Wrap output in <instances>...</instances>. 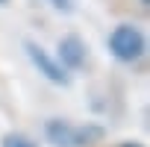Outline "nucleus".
Here are the masks:
<instances>
[{
    "label": "nucleus",
    "mask_w": 150,
    "mask_h": 147,
    "mask_svg": "<svg viewBox=\"0 0 150 147\" xmlns=\"http://www.w3.org/2000/svg\"><path fill=\"white\" fill-rule=\"evenodd\" d=\"M44 135L53 147H88L94 141L103 138V127H77V124H68V121H47Z\"/></svg>",
    "instance_id": "1"
},
{
    "label": "nucleus",
    "mask_w": 150,
    "mask_h": 147,
    "mask_svg": "<svg viewBox=\"0 0 150 147\" xmlns=\"http://www.w3.org/2000/svg\"><path fill=\"white\" fill-rule=\"evenodd\" d=\"M144 47H147V41H144L141 30L132 27V24H121V27H115L112 35H109V50H112V56L121 59V62H135V59H141V56H144Z\"/></svg>",
    "instance_id": "2"
},
{
    "label": "nucleus",
    "mask_w": 150,
    "mask_h": 147,
    "mask_svg": "<svg viewBox=\"0 0 150 147\" xmlns=\"http://www.w3.org/2000/svg\"><path fill=\"white\" fill-rule=\"evenodd\" d=\"M27 56L33 59V65L38 68V74H44V77L50 80V83H56V86H68L71 83V77L65 74V68L59 65V62H53L38 44H33V41H27Z\"/></svg>",
    "instance_id": "3"
},
{
    "label": "nucleus",
    "mask_w": 150,
    "mask_h": 147,
    "mask_svg": "<svg viewBox=\"0 0 150 147\" xmlns=\"http://www.w3.org/2000/svg\"><path fill=\"white\" fill-rule=\"evenodd\" d=\"M59 59H62V68H71V71H77L83 68L86 62V44L80 35H65L59 41Z\"/></svg>",
    "instance_id": "4"
},
{
    "label": "nucleus",
    "mask_w": 150,
    "mask_h": 147,
    "mask_svg": "<svg viewBox=\"0 0 150 147\" xmlns=\"http://www.w3.org/2000/svg\"><path fill=\"white\" fill-rule=\"evenodd\" d=\"M3 147H35L27 135H18V132H9V135H3Z\"/></svg>",
    "instance_id": "5"
},
{
    "label": "nucleus",
    "mask_w": 150,
    "mask_h": 147,
    "mask_svg": "<svg viewBox=\"0 0 150 147\" xmlns=\"http://www.w3.org/2000/svg\"><path fill=\"white\" fill-rule=\"evenodd\" d=\"M53 6H56V9H65V12H68V9H71V0H53Z\"/></svg>",
    "instance_id": "6"
},
{
    "label": "nucleus",
    "mask_w": 150,
    "mask_h": 147,
    "mask_svg": "<svg viewBox=\"0 0 150 147\" xmlns=\"http://www.w3.org/2000/svg\"><path fill=\"white\" fill-rule=\"evenodd\" d=\"M121 147H141L138 141H127V144H121Z\"/></svg>",
    "instance_id": "7"
},
{
    "label": "nucleus",
    "mask_w": 150,
    "mask_h": 147,
    "mask_svg": "<svg viewBox=\"0 0 150 147\" xmlns=\"http://www.w3.org/2000/svg\"><path fill=\"white\" fill-rule=\"evenodd\" d=\"M141 3H144V6H147V3H150V0H141Z\"/></svg>",
    "instance_id": "8"
},
{
    "label": "nucleus",
    "mask_w": 150,
    "mask_h": 147,
    "mask_svg": "<svg viewBox=\"0 0 150 147\" xmlns=\"http://www.w3.org/2000/svg\"><path fill=\"white\" fill-rule=\"evenodd\" d=\"M0 3H6V0H0Z\"/></svg>",
    "instance_id": "9"
}]
</instances>
